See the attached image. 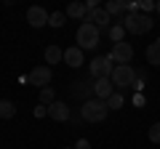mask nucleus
<instances>
[{"instance_id":"1","label":"nucleus","mask_w":160,"mask_h":149,"mask_svg":"<svg viewBox=\"0 0 160 149\" xmlns=\"http://www.w3.org/2000/svg\"><path fill=\"white\" fill-rule=\"evenodd\" d=\"M99 35H102V29L93 27L91 22H83L78 27V48L80 51H91V48L99 46Z\"/></svg>"},{"instance_id":"2","label":"nucleus","mask_w":160,"mask_h":149,"mask_svg":"<svg viewBox=\"0 0 160 149\" xmlns=\"http://www.w3.org/2000/svg\"><path fill=\"white\" fill-rule=\"evenodd\" d=\"M107 112H109V107H107V101H102V99H88V101L80 107V115H83V120H88V123H102L104 117H107Z\"/></svg>"},{"instance_id":"3","label":"nucleus","mask_w":160,"mask_h":149,"mask_svg":"<svg viewBox=\"0 0 160 149\" xmlns=\"http://www.w3.org/2000/svg\"><path fill=\"white\" fill-rule=\"evenodd\" d=\"M152 19L147 16V13H128L126 19H123V27H126V32L131 35H147L149 29H152Z\"/></svg>"},{"instance_id":"4","label":"nucleus","mask_w":160,"mask_h":149,"mask_svg":"<svg viewBox=\"0 0 160 149\" xmlns=\"http://www.w3.org/2000/svg\"><path fill=\"white\" fill-rule=\"evenodd\" d=\"M112 85L118 88H133V83H136V69L131 67V64H118V67L112 69Z\"/></svg>"},{"instance_id":"5","label":"nucleus","mask_w":160,"mask_h":149,"mask_svg":"<svg viewBox=\"0 0 160 149\" xmlns=\"http://www.w3.org/2000/svg\"><path fill=\"white\" fill-rule=\"evenodd\" d=\"M131 59H133V46L131 43H115L112 46V51H109V61H115V67L118 64H131Z\"/></svg>"},{"instance_id":"6","label":"nucleus","mask_w":160,"mask_h":149,"mask_svg":"<svg viewBox=\"0 0 160 149\" xmlns=\"http://www.w3.org/2000/svg\"><path fill=\"white\" fill-rule=\"evenodd\" d=\"M51 77H53L51 67H48V64H43V67H35L32 72L27 74V83H29V85H38V88H48Z\"/></svg>"},{"instance_id":"7","label":"nucleus","mask_w":160,"mask_h":149,"mask_svg":"<svg viewBox=\"0 0 160 149\" xmlns=\"http://www.w3.org/2000/svg\"><path fill=\"white\" fill-rule=\"evenodd\" d=\"M112 61H109V56H96L91 61V77H96V80H104V77H112Z\"/></svg>"},{"instance_id":"8","label":"nucleus","mask_w":160,"mask_h":149,"mask_svg":"<svg viewBox=\"0 0 160 149\" xmlns=\"http://www.w3.org/2000/svg\"><path fill=\"white\" fill-rule=\"evenodd\" d=\"M48 19H51V16H48L46 8H40V6L27 8V22H29V27H35V29H38V27H46Z\"/></svg>"},{"instance_id":"9","label":"nucleus","mask_w":160,"mask_h":149,"mask_svg":"<svg viewBox=\"0 0 160 149\" xmlns=\"http://www.w3.org/2000/svg\"><path fill=\"white\" fill-rule=\"evenodd\" d=\"M48 117H51V120H56V123L69 120V104H64V101H53L51 107H48Z\"/></svg>"},{"instance_id":"10","label":"nucleus","mask_w":160,"mask_h":149,"mask_svg":"<svg viewBox=\"0 0 160 149\" xmlns=\"http://www.w3.org/2000/svg\"><path fill=\"white\" fill-rule=\"evenodd\" d=\"M86 22H91L93 27H99V29H104V27H109V22H112V16H109L104 8H93L91 13H88V19Z\"/></svg>"},{"instance_id":"11","label":"nucleus","mask_w":160,"mask_h":149,"mask_svg":"<svg viewBox=\"0 0 160 149\" xmlns=\"http://www.w3.org/2000/svg\"><path fill=\"white\" fill-rule=\"evenodd\" d=\"M64 64H67V67H72V69L83 67V51H80L78 46H69L67 51H64Z\"/></svg>"},{"instance_id":"12","label":"nucleus","mask_w":160,"mask_h":149,"mask_svg":"<svg viewBox=\"0 0 160 149\" xmlns=\"http://www.w3.org/2000/svg\"><path fill=\"white\" fill-rule=\"evenodd\" d=\"M93 93H96V99H102V101H107L109 96H112V80L109 77H104V80H96L93 83Z\"/></svg>"},{"instance_id":"13","label":"nucleus","mask_w":160,"mask_h":149,"mask_svg":"<svg viewBox=\"0 0 160 149\" xmlns=\"http://www.w3.org/2000/svg\"><path fill=\"white\" fill-rule=\"evenodd\" d=\"M64 13H67L69 19H83V22H86L88 19V6L86 3H69V8Z\"/></svg>"},{"instance_id":"14","label":"nucleus","mask_w":160,"mask_h":149,"mask_svg":"<svg viewBox=\"0 0 160 149\" xmlns=\"http://www.w3.org/2000/svg\"><path fill=\"white\" fill-rule=\"evenodd\" d=\"M147 64L160 67V40H158V43H149V46H147Z\"/></svg>"},{"instance_id":"15","label":"nucleus","mask_w":160,"mask_h":149,"mask_svg":"<svg viewBox=\"0 0 160 149\" xmlns=\"http://www.w3.org/2000/svg\"><path fill=\"white\" fill-rule=\"evenodd\" d=\"M64 59V51L59 46H48L46 48V61H48V67H51V64H59Z\"/></svg>"},{"instance_id":"16","label":"nucleus","mask_w":160,"mask_h":149,"mask_svg":"<svg viewBox=\"0 0 160 149\" xmlns=\"http://www.w3.org/2000/svg\"><path fill=\"white\" fill-rule=\"evenodd\" d=\"M104 11H107L109 16H118V13L126 11V3H123V0H109L107 6H104Z\"/></svg>"},{"instance_id":"17","label":"nucleus","mask_w":160,"mask_h":149,"mask_svg":"<svg viewBox=\"0 0 160 149\" xmlns=\"http://www.w3.org/2000/svg\"><path fill=\"white\" fill-rule=\"evenodd\" d=\"M123 37H126V27H123V24H112V27H109V40L123 43Z\"/></svg>"},{"instance_id":"18","label":"nucleus","mask_w":160,"mask_h":149,"mask_svg":"<svg viewBox=\"0 0 160 149\" xmlns=\"http://www.w3.org/2000/svg\"><path fill=\"white\" fill-rule=\"evenodd\" d=\"M13 115H16V107H13L11 101L3 99V101H0V117H3V120H11Z\"/></svg>"},{"instance_id":"19","label":"nucleus","mask_w":160,"mask_h":149,"mask_svg":"<svg viewBox=\"0 0 160 149\" xmlns=\"http://www.w3.org/2000/svg\"><path fill=\"white\" fill-rule=\"evenodd\" d=\"M53 101H56V93H53V88H43V91H40V104H43V107H51Z\"/></svg>"},{"instance_id":"20","label":"nucleus","mask_w":160,"mask_h":149,"mask_svg":"<svg viewBox=\"0 0 160 149\" xmlns=\"http://www.w3.org/2000/svg\"><path fill=\"white\" fill-rule=\"evenodd\" d=\"M64 22H67V13H64V11H53L51 13V19H48V24H51V27H64Z\"/></svg>"},{"instance_id":"21","label":"nucleus","mask_w":160,"mask_h":149,"mask_svg":"<svg viewBox=\"0 0 160 149\" xmlns=\"http://www.w3.org/2000/svg\"><path fill=\"white\" fill-rule=\"evenodd\" d=\"M123 104H126V99H123V93H118V91L107 99V107H109V109H120Z\"/></svg>"},{"instance_id":"22","label":"nucleus","mask_w":160,"mask_h":149,"mask_svg":"<svg viewBox=\"0 0 160 149\" xmlns=\"http://www.w3.org/2000/svg\"><path fill=\"white\" fill-rule=\"evenodd\" d=\"M147 136H149V141H152V144H160V123H152V125H149Z\"/></svg>"},{"instance_id":"23","label":"nucleus","mask_w":160,"mask_h":149,"mask_svg":"<svg viewBox=\"0 0 160 149\" xmlns=\"http://www.w3.org/2000/svg\"><path fill=\"white\" fill-rule=\"evenodd\" d=\"M139 8H142V11H155V0H142V3H139Z\"/></svg>"},{"instance_id":"24","label":"nucleus","mask_w":160,"mask_h":149,"mask_svg":"<svg viewBox=\"0 0 160 149\" xmlns=\"http://www.w3.org/2000/svg\"><path fill=\"white\" fill-rule=\"evenodd\" d=\"M126 11H128V13H139L142 8H139V3H136V0H128V3H126Z\"/></svg>"},{"instance_id":"25","label":"nucleus","mask_w":160,"mask_h":149,"mask_svg":"<svg viewBox=\"0 0 160 149\" xmlns=\"http://www.w3.org/2000/svg\"><path fill=\"white\" fill-rule=\"evenodd\" d=\"M75 85H78V88H75V93H78V96H83V93L88 91V83H75Z\"/></svg>"},{"instance_id":"26","label":"nucleus","mask_w":160,"mask_h":149,"mask_svg":"<svg viewBox=\"0 0 160 149\" xmlns=\"http://www.w3.org/2000/svg\"><path fill=\"white\" fill-rule=\"evenodd\" d=\"M46 115H48V107H43V104L35 107V117H46Z\"/></svg>"},{"instance_id":"27","label":"nucleus","mask_w":160,"mask_h":149,"mask_svg":"<svg viewBox=\"0 0 160 149\" xmlns=\"http://www.w3.org/2000/svg\"><path fill=\"white\" fill-rule=\"evenodd\" d=\"M75 149H91V144H88V138H80V141L75 144Z\"/></svg>"},{"instance_id":"28","label":"nucleus","mask_w":160,"mask_h":149,"mask_svg":"<svg viewBox=\"0 0 160 149\" xmlns=\"http://www.w3.org/2000/svg\"><path fill=\"white\" fill-rule=\"evenodd\" d=\"M133 104H136V107H144V96H142V93H136V96H133Z\"/></svg>"},{"instance_id":"29","label":"nucleus","mask_w":160,"mask_h":149,"mask_svg":"<svg viewBox=\"0 0 160 149\" xmlns=\"http://www.w3.org/2000/svg\"><path fill=\"white\" fill-rule=\"evenodd\" d=\"M155 11H158V16H160V3H158V8H155Z\"/></svg>"},{"instance_id":"30","label":"nucleus","mask_w":160,"mask_h":149,"mask_svg":"<svg viewBox=\"0 0 160 149\" xmlns=\"http://www.w3.org/2000/svg\"><path fill=\"white\" fill-rule=\"evenodd\" d=\"M67 149H75V147H67Z\"/></svg>"}]
</instances>
